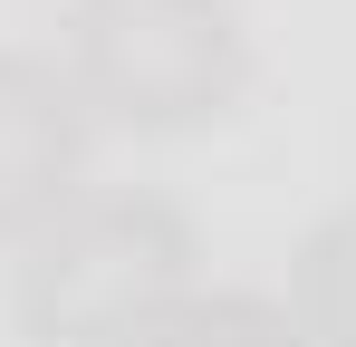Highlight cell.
I'll list each match as a JSON object with an SVG mask.
<instances>
[{"label":"cell","instance_id":"obj_5","mask_svg":"<svg viewBox=\"0 0 356 347\" xmlns=\"http://www.w3.org/2000/svg\"><path fill=\"white\" fill-rule=\"evenodd\" d=\"M135 347H308L298 318L260 289H183Z\"/></svg>","mask_w":356,"mask_h":347},{"label":"cell","instance_id":"obj_4","mask_svg":"<svg viewBox=\"0 0 356 347\" xmlns=\"http://www.w3.org/2000/svg\"><path fill=\"white\" fill-rule=\"evenodd\" d=\"M289 289H298L289 318H298L308 347H356V203H337L327 222L298 241Z\"/></svg>","mask_w":356,"mask_h":347},{"label":"cell","instance_id":"obj_3","mask_svg":"<svg viewBox=\"0 0 356 347\" xmlns=\"http://www.w3.org/2000/svg\"><path fill=\"white\" fill-rule=\"evenodd\" d=\"M87 164V97L58 58L0 49V231H39L77 193Z\"/></svg>","mask_w":356,"mask_h":347},{"label":"cell","instance_id":"obj_2","mask_svg":"<svg viewBox=\"0 0 356 347\" xmlns=\"http://www.w3.org/2000/svg\"><path fill=\"white\" fill-rule=\"evenodd\" d=\"M67 87L135 135H183L250 87V29L232 0H67Z\"/></svg>","mask_w":356,"mask_h":347},{"label":"cell","instance_id":"obj_1","mask_svg":"<svg viewBox=\"0 0 356 347\" xmlns=\"http://www.w3.org/2000/svg\"><path fill=\"white\" fill-rule=\"evenodd\" d=\"M193 289V222L164 193H67L10 261L29 347H135Z\"/></svg>","mask_w":356,"mask_h":347}]
</instances>
